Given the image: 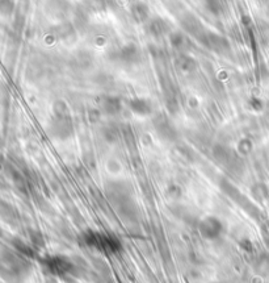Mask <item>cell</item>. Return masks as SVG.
Masks as SVG:
<instances>
[{
  "label": "cell",
  "instance_id": "obj_5",
  "mask_svg": "<svg viewBox=\"0 0 269 283\" xmlns=\"http://www.w3.org/2000/svg\"><path fill=\"white\" fill-rule=\"evenodd\" d=\"M45 266L50 273L55 274V276H64V274L71 272L72 268H74L71 261L62 256H54L46 258Z\"/></svg>",
  "mask_w": 269,
  "mask_h": 283
},
{
  "label": "cell",
  "instance_id": "obj_7",
  "mask_svg": "<svg viewBox=\"0 0 269 283\" xmlns=\"http://www.w3.org/2000/svg\"><path fill=\"white\" fill-rule=\"evenodd\" d=\"M101 111L107 115H117L121 111V102L114 96H104L100 102Z\"/></svg>",
  "mask_w": 269,
  "mask_h": 283
},
{
  "label": "cell",
  "instance_id": "obj_12",
  "mask_svg": "<svg viewBox=\"0 0 269 283\" xmlns=\"http://www.w3.org/2000/svg\"><path fill=\"white\" fill-rule=\"evenodd\" d=\"M183 27L188 30V33L197 34V37L202 33L201 32V29H202L201 24H200V21H198V20H196L193 16H188L187 20H184Z\"/></svg>",
  "mask_w": 269,
  "mask_h": 283
},
{
  "label": "cell",
  "instance_id": "obj_8",
  "mask_svg": "<svg viewBox=\"0 0 269 283\" xmlns=\"http://www.w3.org/2000/svg\"><path fill=\"white\" fill-rule=\"evenodd\" d=\"M130 110L134 113L139 115V116H147L153 112V106L147 99L137 98L133 99L130 102Z\"/></svg>",
  "mask_w": 269,
  "mask_h": 283
},
{
  "label": "cell",
  "instance_id": "obj_13",
  "mask_svg": "<svg viewBox=\"0 0 269 283\" xmlns=\"http://www.w3.org/2000/svg\"><path fill=\"white\" fill-rule=\"evenodd\" d=\"M176 66H179L183 71H192L196 68V62L192 60L191 57L181 56L176 62Z\"/></svg>",
  "mask_w": 269,
  "mask_h": 283
},
{
  "label": "cell",
  "instance_id": "obj_14",
  "mask_svg": "<svg viewBox=\"0 0 269 283\" xmlns=\"http://www.w3.org/2000/svg\"><path fill=\"white\" fill-rule=\"evenodd\" d=\"M185 40H187V37H185V34H183V33L171 34L172 46H175V48H177V49H181V48L185 46Z\"/></svg>",
  "mask_w": 269,
  "mask_h": 283
},
{
  "label": "cell",
  "instance_id": "obj_9",
  "mask_svg": "<svg viewBox=\"0 0 269 283\" xmlns=\"http://www.w3.org/2000/svg\"><path fill=\"white\" fill-rule=\"evenodd\" d=\"M149 32L154 37H161L168 32V24L163 19H154L149 24Z\"/></svg>",
  "mask_w": 269,
  "mask_h": 283
},
{
  "label": "cell",
  "instance_id": "obj_10",
  "mask_svg": "<svg viewBox=\"0 0 269 283\" xmlns=\"http://www.w3.org/2000/svg\"><path fill=\"white\" fill-rule=\"evenodd\" d=\"M131 16L137 23H145L149 19V7L143 3H137L131 7Z\"/></svg>",
  "mask_w": 269,
  "mask_h": 283
},
{
  "label": "cell",
  "instance_id": "obj_15",
  "mask_svg": "<svg viewBox=\"0 0 269 283\" xmlns=\"http://www.w3.org/2000/svg\"><path fill=\"white\" fill-rule=\"evenodd\" d=\"M87 4L91 11L101 12L105 9V0H87Z\"/></svg>",
  "mask_w": 269,
  "mask_h": 283
},
{
  "label": "cell",
  "instance_id": "obj_6",
  "mask_svg": "<svg viewBox=\"0 0 269 283\" xmlns=\"http://www.w3.org/2000/svg\"><path fill=\"white\" fill-rule=\"evenodd\" d=\"M139 50L137 46L134 45H126L123 46L122 49L118 52V58H120L121 62L123 64H127V65H131V64H135V62H138L139 61Z\"/></svg>",
  "mask_w": 269,
  "mask_h": 283
},
{
  "label": "cell",
  "instance_id": "obj_11",
  "mask_svg": "<svg viewBox=\"0 0 269 283\" xmlns=\"http://www.w3.org/2000/svg\"><path fill=\"white\" fill-rule=\"evenodd\" d=\"M205 8L212 13V15H220L223 13L226 7H227V0H204Z\"/></svg>",
  "mask_w": 269,
  "mask_h": 283
},
{
  "label": "cell",
  "instance_id": "obj_4",
  "mask_svg": "<svg viewBox=\"0 0 269 283\" xmlns=\"http://www.w3.org/2000/svg\"><path fill=\"white\" fill-rule=\"evenodd\" d=\"M198 230L206 240H217L223 233V224L214 216H208L198 225Z\"/></svg>",
  "mask_w": 269,
  "mask_h": 283
},
{
  "label": "cell",
  "instance_id": "obj_1",
  "mask_svg": "<svg viewBox=\"0 0 269 283\" xmlns=\"http://www.w3.org/2000/svg\"><path fill=\"white\" fill-rule=\"evenodd\" d=\"M54 123H53V131L58 139H67L72 135V121L68 113L67 106L64 104V102H56L55 107H54Z\"/></svg>",
  "mask_w": 269,
  "mask_h": 283
},
{
  "label": "cell",
  "instance_id": "obj_2",
  "mask_svg": "<svg viewBox=\"0 0 269 283\" xmlns=\"http://www.w3.org/2000/svg\"><path fill=\"white\" fill-rule=\"evenodd\" d=\"M84 241L90 246H94L100 252L104 253H116L121 249V242L114 236L100 233V232H92L90 230L84 236Z\"/></svg>",
  "mask_w": 269,
  "mask_h": 283
},
{
  "label": "cell",
  "instance_id": "obj_3",
  "mask_svg": "<svg viewBox=\"0 0 269 283\" xmlns=\"http://www.w3.org/2000/svg\"><path fill=\"white\" fill-rule=\"evenodd\" d=\"M198 40L201 41V44L205 48H208L212 52H215V53L223 54L230 50V44H228L227 40L219 34L213 33V32H202L198 36Z\"/></svg>",
  "mask_w": 269,
  "mask_h": 283
}]
</instances>
